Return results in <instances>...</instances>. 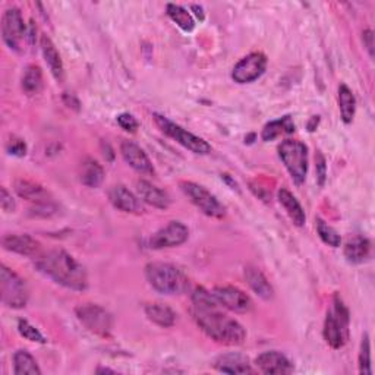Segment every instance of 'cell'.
Segmentation results:
<instances>
[{
	"label": "cell",
	"instance_id": "20",
	"mask_svg": "<svg viewBox=\"0 0 375 375\" xmlns=\"http://www.w3.org/2000/svg\"><path fill=\"white\" fill-rule=\"evenodd\" d=\"M41 52H43L44 60H45L47 66H49L55 80L62 82L65 78L63 62H62V58L56 49V45L47 36H41Z\"/></svg>",
	"mask_w": 375,
	"mask_h": 375
},
{
	"label": "cell",
	"instance_id": "32",
	"mask_svg": "<svg viewBox=\"0 0 375 375\" xmlns=\"http://www.w3.org/2000/svg\"><path fill=\"white\" fill-rule=\"evenodd\" d=\"M317 232H318V237L321 238V241L325 245L332 246V248H339L340 246V244H342L340 234L330 224H327L321 219H317Z\"/></svg>",
	"mask_w": 375,
	"mask_h": 375
},
{
	"label": "cell",
	"instance_id": "18",
	"mask_svg": "<svg viewBox=\"0 0 375 375\" xmlns=\"http://www.w3.org/2000/svg\"><path fill=\"white\" fill-rule=\"evenodd\" d=\"M15 191L21 198L36 204V207L52 204L50 194L47 192V190H44V188L38 183L19 179L15 182Z\"/></svg>",
	"mask_w": 375,
	"mask_h": 375
},
{
	"label": "cell",
	"instance_id": "27",
	"mask_svg": "<svg viewBox=\"0 0 375 375\" xmlns=\"http://www.w3.org/2000/svg\"><path fill=\"white\" fill-rule=\"evenodd\" d=\"M15 375H41V369L34 357L27 350H18L13 355Z\"/></svg>",
	"mask_w": 375,
	"mask_h": 375
},
{
	"label": "cell",
	"instance_id": "1",
	"mask_svg": "<svg viewBox=\"0 0 375 375\" xmlns=\"http://www.w3.org/2000/svg\"><path fill=\"white\" fill-rule=\"evenodd\" d=\"M223 307L213 293L197 288L192 293V317L201 330L214 342L226 346H239L246 339L245 328L223 312Z\"/></svg>",
	"mask_w": 375,
	"mask_h": 375
},
{
	"label": "cell",
	"instance_id": "17",
	"mask_svg": "<svg viewBox=\"0 0 375 375\" xmlns=\"http://www.w3.org/2000/svg\"><path fill=\"white\" fill-rule=\"evenodd\" d=\"M136 192H138L139 200H143L144 202L150 204L151 207H156L160 210H166L170 205V197L148 180H144V179L138 180L136 182Z\"/></svg>",
	"mask_w": 375,
	"mask_h": 375
},
{
	"label": "cell",
	"instance_id": "40",
	"mask_svg": "<svg viewBox=\"0 0 375 375\" xmlns=\"http://www.w3.org/2000/svg\"><path fill=\"white\" fill-rule=\"evenodd\" d=\"M192 11H195V15L200 18V21H204V12H202V8L201 6L194 5L192 6Z\"/></svg>",
	"mask_w": 375,
	"mask_h": 375
},
{
	"label": "cell",
	"instance_id": "39",
	"mask_svg": "<svg viewBox=\"0 0 375 375\" xmlns=\"http://www.w3.org/2000/svg\"><path fill=\"white\" fill-rule=\"evenodd\" d=\"M364 44L366 45V49L369 52V56L372 58L374 56V36H372V31L371 30H366L364 33Z\"/></svg>",
	"mask_w": 375,
	"mask_h": 375
},
{
	"label": "cell",
	"instance_id": "4",
	"mask_svg": "<svg viewBox=\"0 0 375 375\" xmlns=\"http://www.w3.org/2000/svg\"><path fill=\"white\" fill-rule=\"evenodd\" d=\"M349 310L339 295L335 296L332 308L327 311L324 339L333 349H342L349 340Z\"/></svg>",
	"mask_w": 375,
	"mask_h": 375
},
{
	"label": "cell",
	"instance_id": "28",
	"mask_svg": "<svg viewBox=\"0 0 375 375\" xmlns=\"http://www.w3.org/2000/svg\"><path fill=\"white\" fill-rule=\"evenodd\" d=\"M339 109L344 124H350L354 121L357 112V99L352 89L344 84L339 87Z\"/></svg>",
	"mask_w": 375,
	"mask_h": 375
},
{
	"label": "cell",
	"instance_id": "31",
	"mask_svg": "<svg viewBox=\"0 0 375 375\" xmlns=\"http://www.w3.org/2000/svg\"><path fill=\"white\" fill-rule=\"evenodd\" d=\"M168 15L170 16V19L176 23L179 28H182L186 33H191L195 28V21L192 18V15L188 12L185 8L175 5V4H169L168 5Z\"/></svg>",
	"mask_w": 375,
	"mask_h": 375
},
{
	"label": "cell",
	"instance_id": "35",
	"mask_svg": "<svg viewBox=\"0 0 375 375\" xmlns=\"http://www.w3.org/2000/svg\"><path fill=\"white\" fill-rule=\"evenodd\" d=\"M117 124H119V126L126 132H135L139 126L138 121L129 113H122L117 116Z\"/></svg>",
	"mask_w": 375,
	"mask_h": 375
},
{
	"label": "cell",
	"instance_id": "11",
	"mask_svg": "<svg viewBox=\"0 0 375 375\" xmlns=\"http://www.w3.org/2000/svg\"><path fill=\"white\" fill-rule=\"evenodd\" d=\"M266 67L267 58L263 53H251L234 65L232 70V78L238 84H249L260 78L266 72Z\"/></svg>",
	"mask_w": 375,
	"mask_h": 375
},
{
	"label": "cell",
	"instance_id": "26",
	"mask_svg": "<svg viewBox=\"0 0 375 375\" xmlns=\"http://www.w3.org/2000/svg\"><path fill=\"white\" fill-rule=\"evenodd\" d=\"M147 318L158 327L169 328L176 322L175 311L164 303H148L146 307Z\"/></svg>",
	"mask_w": 375,
	"mask_h": 375
},
{
	"label": "cell",
	"instance_id": "5",
	"mask_svg": "<svg viewBox=\"0 0 375 375\" xmlns=\"http://www.w3.org/2000/svg\"><path fill=\"white\" fill-rule=\"evenodd\" d=\"M278 156L283 161L290 178L296 185H302L308 173V148L300 141L286 139L278 146Z\"/></svg>",
	"mask_w": 375,
	"mask_h": 375
},
{
	"label": "cell",
	"instance_id": "9",
	"mask_svg": "<svg viewBox=\"0 0 375 375\" xmlns=\"http://www.w3.org/2000/svg\"><path fill=\"white\" fill-rule=\"evenodd\" d=\"M80 322L92 335L109 337L113 330L112 315L97 303H84L75 310Z\"/></svg>",
	"mask_w": 375,
	"mask_h": 375
},
{
	"label": "cell",
	"instance_id": "21",
	"mask_svg": "<svg viewBox=\"0 0 375 375\" xmlns=\"http://www.w3.org/2000/svg\"><path fill=\"white\" fill-rule=\"evenodd\" d=\"M245 280H246V283L249 285V288L261 299H264V300L273 299L274 289L260 268L248 266L245 268Z\"/></svg>",
	"mask_w": 375,
	"mask_h": 375
},
{
	"label": "cell",
	"instance_id": "23",
	"mask_svg": "<svg viewBox=\"0 0 375 375\" xmlns=\"http://www.w3.org/2000/svg\"><path fill=\"white\" fill-rule=\"evenodd\" d=\"M371 255V242L364 237L350 238L344 245V256L350 264H362Z\"/></svg>",
	"mask_w": 375,
	"mask_h": 375
},
{
	"label": "cell",
	"instance_id": "3",
	"mask_svg": "<svg viewBox=\"0 0 375 375\" xmlns=\"http://www.w3.org/2000/svg\"><path fill=\"white\" fill-rule=\"evenodd\" d=\"M150 286L161 295H182L190 289V280L182 270L169 263H150L146 267Z\"/></svg>",
	"mask_w": 375,
	"mask_h": 375
},
{
	"label": "cell",
	"instance_id": "6",
	"mask_svg": "<svg viewBox=\"0 0 375 375\" xmlns=\"http://www.w3.org/2000/svg\"><path fill=\"white\" fill-rule=\"evenodd\" d=\"M0 295L8 308L21 310L27 307L30 290L26 280L6 266H2L0 267Z\"/></svg>",
	"mask_w": 375,
	"mask_h": 375
},
{
	"label": "cell",
	"instance_id": "25",
	"mask_svg": "<svg viewBox=\"0 0 375 375\" xmlns=\"http://www.w3.org/2000/svg\"><path fill=\"white\" fill-rule=\"evenodd\" d=\"M80 179L88 188H97L104 179V169L97 160L88 157L81 163Z\"/></svg>",
	"mask_w": 375,
	"mask_h": 375
},
{
	"label": "cell",
	"instance_id": "19",
	"mask_svg": "<svg viewBox=\"0 0 375 375\" xmlns=\"http://www.w3.org/2000/svg\"><path fill=\"white\" fill-rule=\"evenodd\" d=\"M2 245L6 251L31 256L40 251V244L30 234H6L2 239Z\"/></svg>",
	"mask_w": 375,
	"mask_h": 375
},
{
	"label": "cell",
	"instance_id": "10",
	"mask_svg": "<svg viewBox=\"0 0 375 375\" xmlns=\"http://www.w3.org/2000/svg\"><path fill=\"white\" fill-rule=\"evenodd\" d=\"M27 27L18 8H9L2 16V38L13 52L22 50V41L27 36Z\"/></svg>",
	"mask_w": 375,
	"mask_h": 375
},
{
	"label": "cell",
	"instance_id": "7",
	"mask_svg": "<svg viewBox=\"0 0 375 375\" xmlns=\"http://www.w3.org/2000/svg\"><path fill=\"white\" fill-rule=\"evenodd\" d=\"M154 121L164 135H168L169 138L176 141L178 144H180L186 150H190L194 154H200V156H205V154L211 153V146L207 143L205 139H202V138H200L191 132H188L182 126L169 121L168 117H164L161 114H154Z\"/></svg>",
	"mask_w": 375,
	"mask_h": 375
},
{
	"label": "cell",
	"instance_id": "38",
	"mask_svg": "<svg viewBox=\"0 0 375 375\" xmlns=\"http://www.w3.org/2000/svg\"><path fill=\"white\" fill-rule=\"evenodd\" d=\"M315 163H317V176H318V183L320 186L324 185L325 182V158L324 156L318 151L317 156H315Z\"/></svg>",
	"mask_w": 375,
	"mask_h": 375
},
{
	"label": "cell",
	"instance_id": "8",
	"mask_svg": "<svg viewBox=\"0 0 375 375\" xmlns=\"http://www.w3.org/2000/svg\"><path fill=\"white\" fill-rule=\"evenodd\" d=\"M180 190L202 214L213 219L226 216V207L204 186L194 182H180Z\"/></svg>",
	"mask_w": 375,
	"mask_h": 375
},
{
	"label": "cell",
	"instance_id": "2",
	"mask_svg": "<svg viewBox=\"0 0 375 375\" xmlns=\"http://www.w3.org/2000/svg\"><path fill=\"white\" fill-rule=\"evenodd\" d=\"M36 266L47 277L67 289L82 292L88 288V274L85 267L63 249H53L43 254Z\"/></svg>",
	"mask_w": 375,
	"mask_h": 375
},
{
	"label": "cell",
	"instance_id": "13",
	"mask_svg": "<svg viewBox=\"0 0 375 375\" xmlns=\"http://www.w3.org/2000/svg\"><path fill=\"white\" fill-rule=\"evenodd\" d=\"M211 293H213V296L216 298V300L222 305V307L229 311L238 312V314H246L252 311L254 308L251 298L238 288L219 286V288H214V290Z\"/></svg>",
	"mask_w": 375,
	"mask_h": 375
},
{
	"label": "cell",
	"instance_id": "30",
	"mask_svg": "<svg viewBox=\"0 0 375 375\" xmlns=\"http://www.w3.org/2000/svg\"><path fill=\"white\" fill-rule=\"evenodd\" d=\"M295 132V124L292 121L290 116H285L281 117V119L278 121H273L270 124H267L263 129V139L266 141V143H268V141H274L276 138H278L280 135L283 134H293Z\"/></svg>",
	"mask_w": 375,
	"mask_h": 375
},
{
	"label": "cell",
	"instance_id": "24",
	"mask_svg": "<svg viewBox=\"0 0 375 375\" xmlns=\"http://www.w3.org/2000/svg\"><path fill=\"white\" fill-rule=\"evenodd\" d=\"M277 197H278V202L283 205L285 211L290 217V220L293 222V224H296L298 227H302L305 222H307V216H305V211L302 205L299 204V201L296 200V197L290 191H288L286 188H281Z\"/></svg>",
	"mask_w": 375,
	"mask_h": 375
},
{
	"label": "cell",
	"instance_id": "33",
	"mask_svg": "<svg viewBox=\"0 0 375 375\" xmlns=\"http://www.w3.org/2000/svg\"><path fill=\"white\" fill-rule=\"evenodd\" d=\"M359 372L364 375H371L372 368H371V343H369V336L364 335L362 342H361V349H359Z\"/></svg>",
	"mask_w": 375,
	"mask_h": 375
},
{
	"label": "cell",
	"instance_id": "37",
	"mask_svg": "<svg viewBox=\"0 0 375 375\" xmlns=\"http://www.w3.org/2000/svg\"><path fill=\"white\" fill-rule=\"evenodd\" d=\"M8 151L12 156L22 157V156L27 154V146H26V143H23L22 139H12L11 143L8 144Z\"/></svg>",
	"mask_w": 375,
	"mask_h": 375
},
{
	"label": "cell",
	"instance_id": "22",
	"mask_svg": "<svg viewBox=\"0 0 375 375\" xmlns=\"http://www.w3.org/2000/svg\"><path fill=\"white\" fill-rule=\"evenodd\" d=\"M214 368L223 374H252L254 369L248 358L239 354H226L216 359Z\"/></svg>",
	"mask_w": 375,
	"mask_h": 375
},
{
	"label": "cell",
	"instance_id": "14",
	"mask_svg": "<svg viewBox=\"0 0 375 375\" xmlns=\"http://www.w3.org/2000/svg\"><path fill=\"white\" fill-rule=\"evenodd\" d=\"M121 153H122L125 161L139 175L153 176L156 173L153 163L148 158V156L146 154V151L141 148L138 144L132 143V141H128V139L122 141Z\"/></svg>",
	"mask_w": 375,
	"mask_h": 375
},
{
	"label": "cell",
	"instance_id": "34",
	"mask_svg": "<svg viewBox=\"0 0 375 375\" xmlns=\"http://www.w3.org/2000/svg\"><path fill=\"white\" fill-rule=\"evenodd\" d=\"M18 332L19 335L30 342L36 343H45V337L40 333L38 328H36L33 324H30L27 320H19L18 321Z\"/></svg>",
	"mask_w": 375,
	"mask_h": 375
},
{
	"label": "cell",
	"instance_id": "16",
	"mask_svg": "<svg viewBox=\"0 0 375 375\" xmlns=\"http://www.w3.org/2000/svg\"><path fill=\"white\" fill-rule=\"evenodd\" d=\"M109 200L114 208L124 211V213L141 214L144 211V207L141 204L139 197L132 194L124 185L112 186L109 191Z\"/></svg>",
	"mask_w": 375,
	"mask_h": 375
},
{
	"label": "cell",
	"instance_id": "29",
	"mask_svg": "<svg viewBox=\"0 0 375 375\" xmlns=\"http://www.w3.org/2000/svg\"><path fill=\"white\" fill-rule=\"evenodd\" d=\"M43 72L37 65H30L23 70L22 75V89L27 96H36L43 89Z\"/></svg>",
	"mask_w": 375,
	"mask_h": 375
},
{
	"label": "cell",
	"instance_id": "12",
	"mask_svg": "<svg viewBox=\"0 0 375 375\" xmlns=\"http://www.w3.org/2000/svg\"><path fill=\"white\" fill-rule=\"evenodd\" d=\"M190 238V229H188L182 222L173 220L168 226H164L158 232H156L150 239V248L153 249H164V248H175L185 244Z\"/></svg>",
	"mask_w": 375,
	"mask_h": 375
},
{
	"label": "cell",
	"instance_id": "36",
	"mask_svg": "<svg viewBox=\"0 0 375 375\" xmlns=\"http://www.w3.org/2000/svg\"><path fill=\"white\" fill-rule=\"evenodd\" d=\"M0 207L5 211V213H13L16 210V204L12 198V195L8 192L6 188H0Z\"/></svg>",
	"mask_w": 375,
	"mask_h": 375
},
{
	"label": "cell",
	"instance_id": "15",
	"mask_svg": "<svg viewBox=\"0 0 375 375\" xmlns=\"http://www.w3.org/2000/svg\"><path fill=\"white\" fill-rule=\"evenodd\" d=\"M255 364L261 372L271 374V375H285L293 372V364L288 359L286 355L280 354L277 350L263 352L261 355H258Z\"/></svg>",
	"mask_w": 375,
	"mask_h": 375
}]
</instances>
